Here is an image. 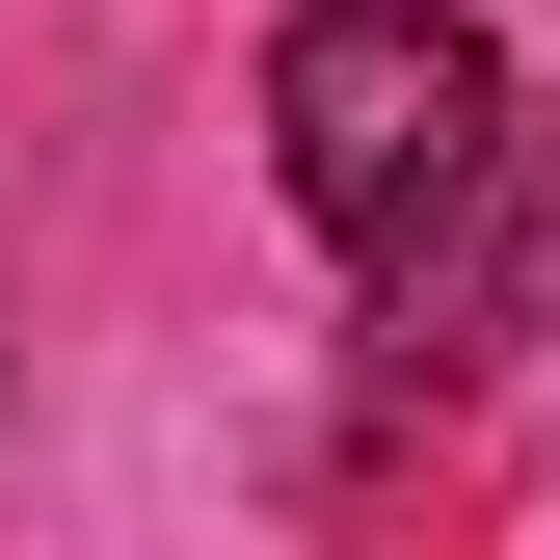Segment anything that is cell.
<instances>
[{
  "instance_id": "6da1fadb",
  "label": "cell",
  "mask_w": 560,
  "mask_h": 560,
  "mask_svg": "<svg viewBox=\"0 0 560 560\" xmlns=\"http://www.w3.org/2000/svg\"><path fill=\"white\" fill-rule=\"evenodd\" d=\"M480 133H508V54H480L454 0H294V27H267V187H294L347 267L428 214Z\"/></svg>"
},
{
  "instance_id": "7a4b0ae2",
  "label": "cell",
  "mask_w": 560,
  "mask_h": 560,
  "mask_svg": "<svg viewBox=\"0 0 560 560\" xmlns=\"http://www.w3.org/2000/svg\"><path fill=\"white\" fill-rule=\"evenodd\" d=\"M560 347V81H508V133L374 241V400H480Z\"/></svg>"
}]
</instances>
